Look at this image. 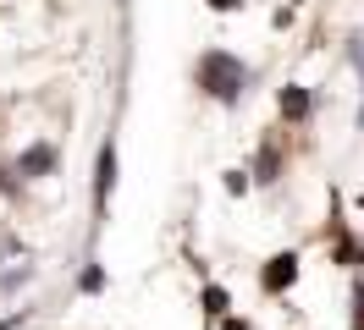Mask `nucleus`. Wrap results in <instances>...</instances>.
Wrapping results in <instances>:
<instances>
[{"mask_svg": "<svg viewBox=\"0 0 364 330\" xmlns=\"http://www.w3.org/2000/svg\"><path fill=\"white\" fill-rule=\"evenodd\" d=\"M193 77H199V88H205L210 99H221V105H237V94H243V83H249L243 61H237V55H227V50H205Z\"/></svg>", "mask_w": 364, "mask_h": 330, "instance_id": "obj_1", "label": "nucleus"}, {"mask_svg": "<svg viewBox=\"0 0 364 330\" xmlns=\"http://www.w3.org/2000/svg\"><path fill=\"white\" fill-rule=\"evenodd\" d=\"M55 165H61V154H55V143H28V149L17 154V165H11V171L23 176V182H39V176H50Z\"/></svg>", "mask_w": 364, "mask_h": 330, "instance_id": "obj_2", "label": "nucleus"}, {"mask_svg": "<svg viewBox=\"0 0 364 330\" xmlns=\"http://www.w3.org/2000/svg\"><path fill=\"white\" fill-rule=\"evenodd\" d=\"M298 281V253H276V259H265V270H259V286L265 292H287V286Z\"/></svg>", "mask_w": 364, "mask_h": 330, "instance_id": "obj_3", "label": "nucleus"}, {"mask_svg": "<svg viewBox=\"0 0 364 330\" xmlns=\"http://www.w3.org/2000/svg\"><path fill=\"white\" fill-rule=\"evenodd\" d=\"M116 187V143H100V160H94V204L105 209Z\"/></svg>", "mask_w": 364, "mask_h": 330, "instance_id": "obj_4", "label": "nucleus"}, {"mask_svg": "<svg viewBox=\"0 0 364 330\" xmlns=\"http://www.w3.org/2000/svg\"><path fill=\"white\" fill-rule=\"evenodd\" d=\"M276 105H282V116H287V121H304V116H309V88L287 83L282 94H276Z\"/></svg>", "mask_w": 364, "mask_h": 330, "instance_id": "obj_5", "label": "nucleus"}, {"mask_svg": "<svg viewBox=\"0 0 364 330\" xmlns=\"http://www.w3.org/2000/svg\"><path fill=\"white\" fill-rule=\"evenodd\" d=\"M276 176H282V149H276V143H265V149H259V160H254V182H276Z\"/></svg>", "mask_w": 364, "mask_h": 330, "instance_id": "obj_6", "label": "nucleus"}, {"mask_svg": "<svg viewBox=\"0 0 364 330\" xmlns=\"http://www.w3.org/2000/svg\"><path fill=\"white\" fill-rule=\"evenodd\" d=\"M28 281H33V264H17V270L0 275V292H17V286H28Z\"/></svg>", "mask_w": 364, "mask_h": 330, "instance_id": "obj_7", "label": "nucleus"}, {"mask_svg": "<svg viewBox=\"0 0 364 330\" xmlns=\"http://www.w3.org/2000/svg\"><path fill=\"white\" fill-rule=\"evenodd\" d=\"M77 286H83V292H105V270H100V264H83Z\"/></svg>", "mask_w": 364, "mask_h": 330, "instance_id": "obj_8", "label": "nucleus"}, {"mask_svg": "<svg viewBox=\"0 0 364 330\" xmlns=\"http://www.w3.org/2000/svg\"><path fill=\"white\" fill-rule=\"evenodd\" d=\"M205 314H227V286H205Z\"/></svg>", "mask_w": 364, "mask_h": 330, "instance_id": "obj_9", "label": "nucleus"}, {"mask_svg": "<svg viewBox=\"0 0 364 330\" xmlns=\"http://www.w3.org/2000/svg\"><path fill=\"white\" fill-rule=\"evenodd\" d=\"M337 259H342V264H364V248H359V242H353V237H342Z\"/></svg>", "mask_w": 364, "mask_h": 330, "instance_id": "obj_10", "label": "nucleus"}, {"mask_svg": "<svg viewBox=\"0 0 364 330\" xmlns=\"http://www.w3.org/2000/svg\"><path fill=\"white\" fill-rule=\"evenodd\" d=\"M249 182H254L249 171H227V193H249Z\"/></svg>", "mask_w": 364, "mask_h": 330, "instance_id": "obj_11", "label": "nucleus"}, {"mask_svg": "<svg viewBox=\"0 0 364 330\" xmlns=\"http://www.w3.org/2000/svg\"><path fill=\"white\" fill-rule=\"evenodd\" d=\"M0 193H17V171H6V165H0Z\"/></svg>", "mask_w": 364, "mask_h": 330, "instance_id": "obj_12", "label": "nucleus"}, {"mask_svg": "<svg viewBox=\"0 0 364 330\" xmlns=\"http://www.w3.org/2000/svg\"><path fill=\"white\" fill-rule=\"evenodd\" d=\"M23 319H28V308H23V314H6V319H0V330H17Z\"/></svg>", "mask_w": 364, "mask_h": 330, "instance_id": "obj_13", "label": "nucleus"}, {"mask_svg": "<svg viewBox=\"0 0 364 330\" xmlns=\"http://www.w3.org/2000/svg\"><path fill=\"white\" fill-rule=\"evenodd\" d=\"M210 6H215V11H237V0H210Z\"/></svg>", "mask_w": 364, "mask_h": 330, "instance_id": "obj_14", "label": "nucleus"}, {"mask_svg": "<svg viewBox=\"0 0 364 330\" xmlns=\"http://www.w3.org/2000/svg\"><path fill=\"white\" fill-rule=\"evenodd\" d=\"M0 253H6V242H0Z\"/></svg>", "mask_w": 364, "mask_h": 330, "instance_id": "obj_15", "label": "nucleus"}]
</instances>
